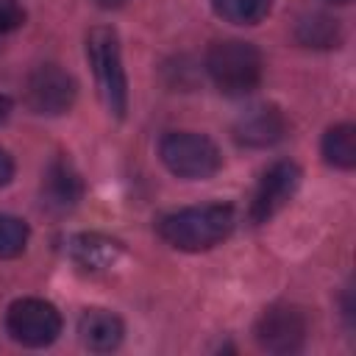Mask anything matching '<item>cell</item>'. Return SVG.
<instances>
[{
  "label": "cell",
  "instance_id": "cell-1",
  "mask_svg": "<svg viewBox=\"0 0 356 356\" xmlns=\"http://www.w3.org/2000/svg\"><path fill=\"white\" fill-rule=\"evenodd\" d=\"M236 225V211L228 203H203L170 211L159 220V236L178 250H209L220 245Z\"/></svg>",
  "mask_w": 356,
  "mask_h": 356
},
{
  "label": "cell",
  "instance_id": "cell-2",
  "mask_svg": "<svg viewBox=\"0 0 356 356\" xmlns=\"http://www.w3.org/2000/svg\"><path fill=\"white\" fill-rule=\"evenodd\" d=\"M86 56L97 81V92L108 114L125 117L128 111V78L122 70V53H120V39L114 28H92L86 33Z\"/></svg>",
  "mask_w": 356,
  "mask_h": 356
},
{
  "label": "cell",
  "instance_id": "cell-3",
  "mask_svg": "<svg viewBox=\"0 0 356 356\" xmlns=\"http://www.w3.org/2000/svg\"><path fill=\"white\" fill-rule=\"evenodd\" d=\"M206 70L220 92L225 95H248L261 81V53L256 44L242 39L214 42L206 53Z\"/></svg>",
  "mask_w": 356,
  "mask_h": 356
},
{
  "label": "cell",
  "instance_id": "cell-4",
  "mask_svg": "<svg viewBox=\"0 0 356 356\" xmlns=\"http://www.w3.org/2000/svg\"><path fill=\"white\" fill-rule=\"evenodd\" d=\"M159 156L172 175L186 178V181L211 178L222 167V156H220L217 145L209 136L192 134V131L167 134L159 145Z\"/></svg>",
  "mask_w": 356,
  "mask_h": 356
},
{
  "label": "cell",
  "instance_id": "cell-5",
  "mask_svg": "<svg viewBox=\"0 0 356 356\" xmlns=\"http://www.w3.org/2000/svg\"><path fill=\"white\" fill-rule=\"evenodd\" d=\"M6 328L11 339L28 348H44L61 334V314L53 303L42 298L14 300L6 312Z\"/></svg>",
  "mask_w": 356,
  "mask_h": 356
},
{
  "label": "cell",
  "instance_id": "cell-6",
  "mask_svg": "<svg viewBox=\"0 0 356 356\" xmlns=\"http://www.w3.org/2000/svg\"><path fill=\"white\" fill-rule=\"evenodd\" d=\"M256 342L270 353H295L303 348L309 334V320L303 309L289 303H275L256 320Z\"/></svg>",
  "mask_w": 356,
  "mask_h": 356
},
{
  "label": "cell",
  "instance_id": "cell-7",
  "mask_svg": "<svg viewBox=\"0 0 356 356\" xmlns=\"http://www.w3.org/2000/svg\"><path fill=\"white\" fill-rule=\"evenodd\" d=\"M78 95V83L70 72H64L58 64H42L28 75L25 83V100L36 114L58 117L72 108Z\"/></svg>",
  "mask_w": 356,
  "mask_h": 356
},
{
  "label": "cell",
  "instance_id": "cell-8",
  "mask_svg": "<svg viewBox=\"0 0 356 356\" xmlns=\"http://www.w3.org/2000/svg\"><path fill=\"white\" fill-rule=\"evenodd\" d=\"M300 186V167L295 161H275L259 181L253 200H250V220L267 222L270 217H275L298 192Z\"/></svg>",
  "mask_w": 356,
  "mask_h": 356
},
{
  "label": "cell",
  "instance_id": "cell-9",
  "mask_svg": "<svg viewBox=\"0 0 356 356\" xmlns=\"http://www.w3.org/2000/svg\"><path fill=\"white\" fill-rule=\"evenodd\" d=\"M289 125L286 117L278 106H253L250 111H245L236 125H234V136L239 145L248 147H270L275 142H281L286 136Z\"/></svg>",
  "mask_w": 356,
  "mask_h": 356
},
{
  "label": "cell",
  "instance_id": "cell-10",
  "mask_svg": "<svg viewBox=\"0 0 356 356\" xmlns=\"http://www.w3.org/2000/svg\"><path fill=\"white\" fill-rule=\"evenodd\" d=\"M83 197V181L70 159L58 156L47 164L42 178V203L53 211H70Z\"/></svg>",
  "mask_w": 356,
  "mask_h": 356
},
{
  "label": "cell",
  "instance_id": "cell-11",
  "mask_svg": "<svg viewBox=\"0 0 356 356\" xmlns=\"http://www.w3.org/2000/svg\"><path fill=\"white\" fill-rule=\"evenodd\" d=\"M67 248H70L72 261L86 270H108L122 256V242H117L106 234H95V231L75 234Z\"/></svg>",
  "mask_w": 356,
  "mask_h": 356
},
{
  "label": "cell",
  "instance_id": "cell-12",
  "mask_svg": "<svg viewBox=\"0 0 356 356\" xmlns=\"http://www.w3.org/2000/svg\"><path fill=\"white\" fill-rule=\"evenodd\" d=\"M78 334L89 350H114L125 337V325L114 312L86 309L78 320Z\"/></svg>",
  "mask_w": 356,
  "mask_h": 356
},
{
  "label": "cell",
  "instance_id": "cell-13",
  "mask_svg": "<svg viewBox=\"0 0 356 356\" xmlns=\"http://www.w3.org/2000/svg\"><path fill=\"white\" fill-rule=\"evenodd\" d=\"M320 147H323V159L331 167H339V170L356 167V128L350 122H339L328 128Z\"/></svg>",
  "mask_w": 356,
  "mask_h": 356
},
{
  "label": "cell",
  "instance_id": "cell-14",
  "mask_svg": "<svg viewBox=\"0 0 356 356\" xmlns=\"http://www.w3.org/2000/svg\"><path fill=\"white\" fill-rule=\"evenodd\" d=\"M211 8L225 22H234V25H256V22H261L270 14L273 0H211Z\"/></svg>",
  "mask_w": 356,
  "mask_h": 356
},
{
  "label": "cell",
  "instance_id": "cell-15",
  "mask_svg": "<svg viewBox=\"0 0 356 356\" xmlns=\"http://www.w3.org/2000/svg\"><path fill=\"white\" fill-rule=\"evenodd\" d=\"M298 39L309 47H337L339 25L325 14H309L298 22Z\"/></svg>",
  "mask_w": 356,
  "mask_h": 356
},
{
  "label": "cell",
  "instance_id": "cell-16",
  "mask_svg": "<svg viewBox=\"0 0 356 356\" xmlns=\"http://www.w3.org/2000/svg\"><path fill=\"white\" fill-rule=\"evenodd\" d=\"M28 245V225L19 217L0 214V259L19 256Z\"/></svg>",
  "mask_w": 356,
  "mask_h": 356
},
{
  "label": "cell",
  "instance_id": "cell-17",
  "mask_svg": "<svg viewBox=\"0 0 356 356\" xmlns=\"http://www.w3.org/2000/svg\"><path fill=\"white\" fill-rule=\"evenodd\" d=\"M25 22V11L17 0H0V33L17 31Z\"/></svg>",
  "mask_w": 356,
  "mask_h": 356
},
{
  "label": "cell",
  "instance_id": "cell-18",
  "mask_svg": "<svg viewBox=\"0 0 356 356\" xmlns=\"http://www.w3.org/2000/svg\"><path fill=\"white\" fill-rule=\"evenodd\" d=\"M11 175H14V161L6 150H0V186H6L11 181Z\"/></svg>",
  "mask_w": 356,
  "mask_h": 356
},
{
  "label": "cell",
  "instance_id": "cell-19",
  "mask_svg": "<svg viewBox=\"0 0 356 356\" xmlns=\"http://www.w3.org/2000/svg\"><path fill=\"white\" fill-rule=\"evenodd\" d=\"M8 111H11V100L6 95H0V122L8 117Z\"/></svg>",
  "mask_w": 356,
  "mask_h": 356
},
{
  "label": "cell",
  "instance_id": "cell-20",
  "mask_svg": "<svg viewBox=\"0 0 356 356\" xmlns=\"http://www.w3.org/2000/svg\"><path fill=\"white\" fill-rule=\"evenodd\" d=\"M103 8H120V6H125L128 0H97Z\"/></svg>",
  "mask_w": 356,
  "mask_h": 356
},
{
  "label": "cell",
  "instance_id": "cell-21",
  "mask_svg": "<svg viewBox=\"0 0 356 356\" xmlns=\"http://www.w3.org/2000/svg\"><path fill=\"white\" fill-rule=\"evenodd\" d=\"M331 3H350V0H331Z\"/></svg>",
  "mask_w": 356,
  "mask_h": 356
}]
</instances>
